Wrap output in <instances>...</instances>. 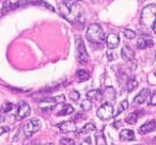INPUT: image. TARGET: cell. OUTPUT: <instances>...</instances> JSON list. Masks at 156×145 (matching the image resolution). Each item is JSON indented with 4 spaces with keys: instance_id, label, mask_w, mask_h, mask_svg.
I'll use <instances>...</instances> for the list:
<instances>
[{
    "instance_id": "27",
    "label": "cell",
    "mask_w": 156,
    "mask_h": 145,
    "mask_svg": "<svg viewBox=\"0 0 156 145\" xmlns=\"http://www.w3.org/2000/svg\"><path fill=\"white\" fill-rule=\"evenodd\" d=\"M123 34H124V36L128 40H133L136 37V32H135L134 30H130V29H124Z\"/></svg>"
},
{
    "instance_id": "2",
    "label": "cell",
    "mask_w": 156,
    "mask_h": 145,
    "mask_svg": "<svg viewBox=\"0 0 156 145\" xmlns=\"http://www.w3.org/2000/svg\"><path fill=\"white\" fill-rule=\"evenodd\" d=\"M86 37L92 44H103L105 42V32L98 24H91L87 29Z\"/></svg>"
},
{
    "instance_id": "30",
    "label": "cell",
    "mask_w": 156,
    "mask_h": 145,
    "mask_svg": "<svg viewBox=\"0 0 156 145\" xmlns=\"http://www.w3.org/2000/svg\"><path fill=\"white\" fill-rule=\"evenodd\" d=\"M69 98H71L72 100H74V102H77L79 98H80V94H79V92L77 91H72L71 93H69Z\"/></svg>"
},
{
    "instance_id": "17",
    "label": "cell",
    "mask_w": 156,
    "mask_h": 145,
    "mask_svg": "<svg viewBox=\"0 0 156 145\" xmlns=\"http://www.w3.org/2000/svg\"><path fill=\"white\" fill-rule=\"evenodd\" d=\"M120 138L123 141H134L135 140V133L130 129H123L120 132Z\"/></svg>"
},
{
    "instance_id": "14",
    "label": "cell",
    "mask_w": 156,
    "mask_h": 145,
    "mask_svg": "<svg viewBox=\"0 0 156 145\" xmlns=\"http://www.w3.org/2000/svg\"><path fill=\"white\" fill-rule=\"evenodd\" d=\"M154 45V41L150 36H140L137 41V46L139 49H145V48L152 47Z\"/></svg>"
},
{
    "instance_id": "4",
    "label": "cell",
    "mask_w": 156,
    "mask_h": 145,
    "mask_svg": "<svg viewBox=\"0 0 156 145\" xmlns=\"http://www.w3.org/2000/svg\"><path fill=\"white\" fill-rule=\"evenodd\" d=\"M65 102V96L64 95H59L56 97H46L43 100H41L39 105V108L41 109L43 112H50L57 107L59 104H64Z\"/></svg>"
},
{
    "instance_id": "5",
    "label": "cell",
    "mask_w": 156,
    "mask_h": 145,
    "mask_svg": "<svg viewBox=\"0 0 156 145\" xmlns=\"http://www.w3.org/2000/svg\"><path fill=\"white\" fill-rule=\"evenodd\" d=\"M37 1V0H5V5L1 9V13L7 14L10 11H13L20 7L29 5V3H35Z\"/></svg>"
},
{
    "instance_id": "35",
    "label": "cell",
    "mask_w": 156,
    "mask_h": 145,
    "mask_svg": "<svg viewBox=\"0 0 156 145\" xmlns=\"http://www.w3.org/2000/svg\"><path fill=\"white\" fill-rule=\"evenodd\" d=\"M35 145H54L52 143H39V144H35Z\"/></svg>"
},
{
    "instance_id": "6",
    "label": "cell",
    "mask_w": 156,
    "mask_h": 145,
    "mask_svg": "<svg viewBox=\"0 0 156 145\" xmlns=\"http://www.w3.org/2000/svg\"><path fill=\"white\" fill-rule=\"evenodd\" d=\"M76 46H77V59L81 64H87L89 62V54L86 49L85 43L80 36H76Z\"/></svg>"
},
{
    "instance_id": "31",
    "label": "cell",
    "mask_w": 156,
    "mask_h": 145,
    "mask_svg": "<svg viewBox=\"0 0 156 145\" xmlns=\"http://www.w3.org/2000/svg\"><path fill=\"white\" fill-rule=\"evenodd\" d=\"M150 105H152V106L156 105V92H153V93L151 94V100H150Z\"/></svg>"
},
{
    "instance_id": "26",
    "label": "cell",
    "mask_w": 156,
    "mask_h": 145,
    "mask_svg": "<svg viewBox=\"0 0 156 145\" xmlns=\"http://www.w3.org/2000/svg\"><path fill=\"white\" fill-rule=\"evenodd\" d=\"M81 109H83V111H90L92 109V102L91 100H89L88 98H86L85 100H83V102H81Z\"/></svg>"
},
{
    "instance_id": "19",
    "label": "cell",
    "mask_w": 156,
    "mask_h": 145,
    "mask_svg": "<svg viewBox=\"0 0 156 145\" xmlns=\"http://www.w3.org/2000/svg\"><path fill=\"white\" fill-rule=\"evenodd\" d=\"M87 98L89 100H100L102 98V91L101 90H91L87 93Z\"/></svg>"
},
{
    "instance_id": "34",
    "label": "cell",
    "mask_w": 156,
    "mask_h": 145,
    "mask_svg": "<svg viewBox=\"0 0 156 145\" xmlns=\"http://www.w3.org/2000/svg\"><path fill=\"white\" fill-rule=\"evenodd\" d=\"M10 130L9 127H0V136L3 133H5V132H8Z\"/></svg>"
},
{
    "instance_id": "7",
    "label": "cell",
    "mask_w": 156,
    "mask_h": 145,
    "mask_svg": "<svg viewBox=\"0 0 156 145\" xmlns=\"http://www.w3.org/2000/svg\"><path fill=\"white\" fill-rule=\"evenodd\" d=\"M113 105L110 102H103L102 106L98 108L96 115L98 119H101L102 121H108V119L113 117Z\"/></svg>"
},
{
    "instance_id": "32",
    "label": "cell",
    "mask_w": 156,
    "mask_h": 145,
    "mask_svg": "<svg viewBox=\"0 0 156 145\" xmlns=\"http://www.w3.org/2000/svg\"><path fill=\"white\" fill-rule=\"evenodd\" d=\"M154 76H155V74H154V73H151V74H150V76L147 77V80H149V82L151 83V85H155V80H154Z\"/></svg>"
},
{
    "instance_id": "24",
    "label": "cell",
    "mask_w": 156,
    "mask_h": 145,
    "mask_svg": "<svg viewBox=\"0 0 156 145\" xmlns=\"http://www.w3.org/2000/svg\"><path fill=\"white\" fill-rule=\"evenodd\" d=\"M94 130H96L95 125L92 123H88L87 125H85L81 128V130H79V132H80V133H85V132H91V131H94Z\"/></svg>"
},
{
    "instance_id": "9",
    "label": "cell",
    "mask_w": 156,
    "mask_h": 145,
    "mask_svg": "<svg viewBox=\"0 0 156 145\" xmlns=\"http://www.w3.org/2000/svg\"><path fill=\"white\" fill-rule=\"evenodd\" d=\"M31 113V108L27 102H22L20 105H18V110H17V113H16V119L17 121H22V119H26L30 115Z\"/></svg>"
},
{
    "instance_id": "18",
    "label": "cell",
    "mask_w": 156,
    "mask_h": 145,
    "mask_svg": "<svg viewBox=\"0 0 156 145\" xmlns=\"http://www.w3.org/2000/svg\"><path fill=\"white\" fill-rule=\"evenodd\" d=\"M76 76H77V79L79 82H85V81L90 79L89 71H85V69H78L77 73H76Z\"/></svg>"
},
{
    "instance_id": "29",
    "label": "cell",
    "mask_w": 156,
    "mask_h": 145,
    "mask_svg": "<svg viewBox=\"0 0 156 145\" xmlns=\"http://www.w3.org/2000/svg\"><path fill=\"white\" fill-rule=\"evenodd\" d=\"M60 145H76L75 141L73 139H69V138H62L60 140Z\"/></svg>"
},
{
    "instance_id": "20",
    "label": "cell",
    "mask_w": 156,
    "mask_h": 145,
    "mask_svg": "<svg viewBox=\"0 0 156 145\" xmlns=\"http://www.w3.org/2000/svg\"><path fill=\"white\" fill-rule=\"evenodd\" d=\"M73 112H74L73 107H72L71 105H69V104H65L64 106H63V108L61 109L58 113H57V115H58V116H66V115L72 114Z\"/></svg>"
},
{
    "instance_id": "36",
    "label": "cell",
    "mask_w": 156,
    "mask_h": 145,
    "mask_svg": "<svg viewBox=\"0 0 156 145\" xmlns=\"http://www.w3.org/2000/svg\"><path fill=\"white\" fill-rule=\"evenodd\" d=\"M119 126H122V122H120V123H115V128H119Z\"/></svg>"
},
{
    "instance_id": "21",
    "label": "cell",
    "mask_w": 156,
    "mask_h": 145,
    "mask_svg": "<svg viewBox=\"0 0 156 145\" xmlns=\"http://www.w3.org/2000/svg\"><path fill=\"white\" fill-rule=\"evenodd\" d=\"M139 85V82L137 81V79L135 77H132L127 80L126 82V88H127V91L128 92H133L137 87Z\"/></svg>"
},
{
    "instance_id": "13",
    "label": "cell",
    "mask_w": 156,
    "mask_h": 145,
    "mask_svg": "<svg viewBox=\"0 0 156 145\" xmlns=\"http://www.w3.org/2000/svg\"><path fill=\"white\" fill-rule=\"evenodd\" d=\"M155 129H156V122L154 121V119H151L150 122L143 124V125L139 128V133L147 134V133H150V132L155 131Z\"/></svg>"
},
{
    "instance_id": "12",
    "label": "cell",
    "mask_w": 156,
    "mask_h": 145,
    "mask_svg": "<svg viewBox=\"0 0 156 145\" xmlns=\"http://www.w3.org/2000/svg\"><path fill=\"white\" fill-rule=\"evenodd\" d=\"M106 44L109 49H115L120 44V37L117 33H110L106 37Z\"/></svg>"
},
{
    "instance_id": "33",
    "label": "cell",
    "mask_w": 156,
    "mask_h": 145,
    "mask_svg": "<svg viewBox=\"0 0 156 145\" xmlns=\"http://www.w3.org/2000/svg\"><path fill=\"white\" fill-rule=\"evenodd\" d=\"M80 145H91V138L90 136H88V138H86L85 140L81 142Z\"/></svg>"
},
{
    "instance_id": "16",
    "label": "cell",
    "mask_w": 156,
    "mask_h": 145,
    "mask_svg": "<svg viewBox=\"0 0 156 145\" xmlns=\"http://www.w3.org/2000/svg\"><path fill=\"white\" fill-rule=\"evenodd\" d=\"M121 57H122V59H123L124 61H126V62H129V61L134 60L135 52H134V50L129 47V46L126 45V46H124V47L122 48Z\"/></svg>"
},
{
    "instance_id": "22",
    "label": "cell",
    "mask_w": 156,
    "mask_h": 145,
    "mask_svg": "<svg viewBox=\"0 0 156 145\" xmlns=\"http://www.w3.org/2000/svg\"><path fill=\"white\" fill-rule=\"evenodd\" d=\"M138 116H139L138 111H135V112L130 113V114H128L125 117V122L127 124H130V125H135L137 123V121H138Z\"/></svg>"
},
{
    "instance_id": "8",
    "label": "cell",
    "mask_w": 156,
    "mask_h": 145,
    "mask_svg": "<svg viewBox=\"0 0 156 145\" xmlns=\"http://www.w3.org/2000/svg\"><path fill=\"white\" fill-rule=\"evenodd\" d=\"M42 127V123L39 119H29L24 126V132L25 136L27 138H30L33 133H35L37 131H39Z\"/></svg>"
},
{
    "instance_id": "23",
    "label": "cell",
    "mask_w": 156,
    "mask_h": 145,
    "mask_svg": "<svg viewBox=\"0 0 156 145\" xmlns=\"http://www.w3.org/2000/svg\"><path fill=\"white\" fill-rule=\"evenodd\" d=\"M95 143H96V145H107L106 139H105V136H104V132H103V130H101L100 132H98V133H96Z\"/></svg>"
},
{
    "instance_id": "15",
    "label": "cell",
    "mask_w": 156,
    "mask_h": 145,
    "mask_svg": "<svg viewBox=\"0 0 156 145\" xmlns=\"http://www.w3.org/2000/svg\"><path fill=\"white\" fill-rule=\"evenodd\" d=\"M150 97V90L149 89H142L139 94L134 98V104L135 105H141L143 102H147V99Z\"/></svg>"
},
{
    "instance_id": "1",
    "label": "cell",
    "mask_w": 156,
    "mask_h": 145,
    "mask_svg": "<svg viewBox=\"0 0 156 145\" xmlns=\"http://www.w3.org/2000/svg\"><path fill=\"white\" fill-rule=\"evenodd\" d=\"M60 14L77 28H83L86 22L85 10L77 0H65L59 5Z\"/></svg>"
},
{
    "instance_id": "25",
    "label": "cell",
    "mask_w": 156,
    "mask_h": 145,
    "mask_svg": "<svg viewBox=\"0 0 156 145\" xmlns=\"http://www.w3.org/2000/svg\"><path fill=\"white\" fill-rule=\"evenodd\" d=\"M128 108V102L127 100H123V102L120 104V106H119V109H118V111H117V113H115V115H113V117H117L119 114H121L122 112H123L124 110H126V109Z\"/></svg>"
},
{
    "instance_id": "28",
    "label": "cell",
    "mask_w": 156,
    "mask_h": 145,
    "mask_svg": "<svg viewBox=\"0 0 156 145\" xmlns=\"http://www.w3.org/2000/svg\"><path fill=\"white\" fill-rule=\"evenodd\" d=\"M14 105L12 102H5L1 107V113H8L13 109Z\"/></svg>"
},
{
    "instance_id": "10",
    "label": "cell",
    "mask_w": 156,
    "mask_h": 145,
    "mask_svg": "<svg viewBox=\"0 0 156 145\" xmlns=\"http://www.w3.org/2000/svg\"><path fill=\"white\" fill-rule=\"evenodd\" d=\"M102 97L105 100L104 102H110V104L113 105V102H115V98H117L115 90L112 87H107L105 91L102 93Z\"/></svg>"
},
{
    "instance_id": "11",
    "label": "cell",
    "mask_w": 156,
    "mask_h": 145,
    "mask_svg": "<svg viewBox=\"0 0 156 145\" xmlns=\"http://www.w3.org/2000/svg\"><path fill=\"white\" fill-rule=\"evenodd\" d=\"M59 129L63 133H67V132H75L77 130V125H76L75 121H66L58 125Z\"/></svg>"
},
{
    "instance_id": "3",
    "label": "cell",
    "mask_w": 156,
    "mask_h": 145,
    "mask_svg": "<svg viewBox=\"0 0 156 145\" xmlns=\"http://www.w3.org/2000/svg\"><path fill=\"white\" fill-rule=\"evenodd\" d=\"M155 12L156 5L154 3L147 5V7L143 8L142 12H141V24L147 27V28H150L151 30H154V27H155Z\"/></svg>"
}]
</instances>
